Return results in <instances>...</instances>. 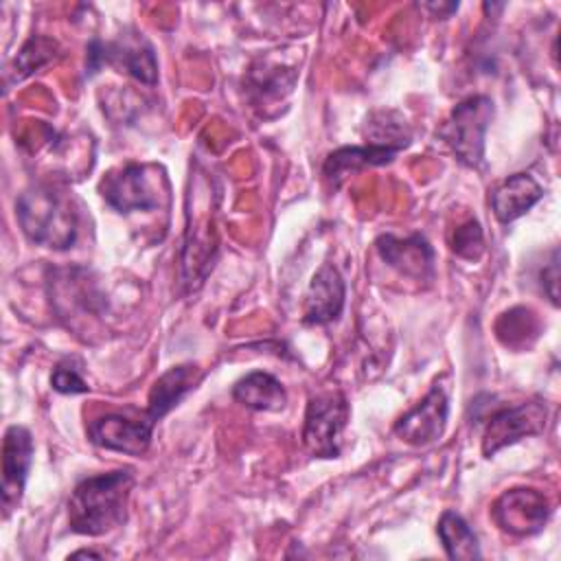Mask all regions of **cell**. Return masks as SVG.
<instances>
[{
  "label": "cell",
  "instance_id": "cell-1",
  "mask_svg": "<svg viewBox=\"0 0 561 561\" xmlns=\"http://www.w3.org/2000/svg\"><path fill=\"white\" fill-rule=\"evenodd\" d=\"M134 471L116 469L83 478L68 497V526L77 535L101 537L127 519Z\"/></svg>",
  "mask_w": 561,
  "mask_h": 561
},
{
  "label": "cell",
  "instance_id": "cell-2",
  "mask_svg": "<svg viewBox=\"0 0 561 561\" xmlns=\"http://www.w3.org/2000/svg\"><path fill=\"white\" fill-rule=\"evenodd\" d=\"M15 215L28 241L50 248L68 250L79 234V217L70 195L50 186L33 184L15 202Z\"/></svg>",
  "mask_w": 561,
  "mask_h": 561
},
{
  "label": "cell",
  "instance_id": "cell-3",
  "mask_svg": "<svg viewBox=\"0 0 561 561\" xmlns=\"http://www.w3.org/2000/svg\"><path fill=\"white\" fill-rule=\"evenodd\" d=\"M493 114L495 107L489 96H469L449 112L436 134L462 164L478 169L484 162V134Z\"/></svg>",
  "mask_w": 561,
  "mask_h": 561
},
{
  "label": "cell",
  "instance_id": "cell-4",
  "mask_svg": "<svg viewBox=\"0 0 561 561\" xmlns=\"http://www.w3.org/2000/svg\"><path fill=\"white\" fill-rule=\"evenodd\" d=\"M348 414V401L337 390L309 397L300 434L305 449L313 458H337Z\"/></svg>",
  "mask_w": 561,
  "mask_h": 561
},
{
  "label": "cell",
  "instance_id": "cell-5",
  "mask_svg": "<svg viewBox=\"0 0 561 561\" xmlns=\"http://www.w3.org/2000/svg\"><path fill=\"white\" fill-rule=\"evenodd\" d=\"M548 497L528 486L506 489L491 506V519L495 526L513 537H533L541 533L550 519Z\"/></svg>",
  "mask_w": 561,
  "mask_h": 561
},
{
  "label": "cell",
  "instance_id": "cell-6",
  "mask_svg": "<svg viewBox=\"0 0 561 561\" xmlns=\"http://www.w3.org/2000/svg\"><path fill=\"white\" fill-rule=\"evenodd\" d=\"M103 66H114L121 72H127L129 77L147 85H156L158 81V64L153 48L142 37L118 42H101L94 37L88 44L85 72L94 75Z\"/></svg>",
  "mask_w": 561,
  "mask_h": 561
},
{
  "label": "cell",
  "instance_id": "cell-7",
  "mask_svg": "<svg viewBox=\"0 0 561 561\" xmlns=\"http://www.w3.org/2000/svg\"><path fill=\"white\" fill-rule=\"evenodd\" d=\"M548 408L543 401H524L511 408H502L491 414L482 434V454L495 456L500 449L546 430Z\"/></svg>",
  "mask_w": 561,
  "mask_h": 561
},
{
  "label": "cell",
  "instance_id": "cell-8",
  "mask_svg": "<svg viewBox=\"0 0 561 561\" xmlns=\"http://www.w3.org/2000/svg\"><path fill=\"white\" fill-rule=\"evenodd\" d=\"M153 425L147 416H125L121 412H107L96 419H92L85 427V434L92 445L118 454H129V456H142L153 436Z\"/></svg>",
  "mask_w": 561,
  "mask_h": 561
},
{
  "label": "cell",
  "instance_id": "cell-9",
  "mask_svg": "<svg viewBox=\"0 0 561 561\" xmlns=\"http://www.w3.org/2000/svg\"><path fill=\"white\" fill-rule=\"evenodd\" d=\"M449 419V394L447 388L434 383L432 390L405 414L394 421L392 432L414 447H425L445 434Z\"/></svg>",
  "mask_w": 561,
  "mask_h": 561
},
{
  "label": "cell",
  "instance_id": "cell-10",
  "mask_svg": "<svg viewBox=\"0 0 561 561\" xmlns=\"http://www.w3.org/2000/svg\"><path fill=\"white\" fill-rule=\"evenodd\" d=\"M147 171L149 167L138 162H129L110 171L99 184L103 199L121 215L131 210L158 208V197L153 193Z\"/></svg>",
  "mask_w": 561,
  "mask_h": 561
},
{
  "label": "cell",
  "instance_id": "cell-11",
  "mask_svg": "<svg viewBox=\"0 0 561 561\" xmlns=\"http://www.w3.org/2000/svg\"><path fill=\"white\" fill-rule=\"evenodd\" d=\"M33 460V436L24 425H11L2 440V508L4 517L20 504Z\"/></svg>",
  "mask_w": 561,
  "mask_h": 561
},
{
  "label": "cell",
  "instance_id": "cell-12",
  "mask_svg": "<svg viewBox=\"0 0 561 561\" xmlns=\"http://www.w3.org/2000/svg\"><path fill=\"white\" fill-rule=\"evenodd\" d=\"M377 254L401 276L412 280H432L434 278V248L423 234L394 237L381 234L375 241Z\"/></svg>",
  "mask_w": 561,
  "mask_h": 561
},
{
  "label": "cell",
  "instance_id": "cell-13",
  "mask_svg": "<svg viewBox=\"0 0 561 561\" xmlns=\"http://www.w3.org/2000/svg\"><path fill=\"white\" fill-rule=\"evenodd\" d=\"M346 285L340 270L333 263H322L311 276L302 302V322L309 327H322L335 322L344 309Z\"/></svg>",
  "mask_w": 561,
  "mask_h": 561
},
{
  "label": "cell",
  "instance_id": "cell-14",
  "mask_svg": "<svg viewBox=\"0 0 561 561\" xmlns=\"http://www.w3.org/2000/svg\"><path fill=\"white\" fill-rule=\"evenodd\" d=\"M202 377L204 373L199 370L197 364H178L167 373H162L149 390L147 410H145L147 416L156 423L164 419L191 390L197 388Z\"/></svg>",
  "mask_w": 561,
  "mask_h": 561
},
{
  "label": "cell",
  "instance_id": "cell-15",
  "mask_svg": "<svg viewBox=\"0 0 561 561\" xmlns=\"http://www.w3.org/2000/svg\"><path fill=\"white\" fill-rule=\"evenodd\" d=\"M541 197L543 188L530 173H515L491 193V208L500 224H511L526 215Z\"/></svg>",
  "mask_w": 561,
  "mask_h": 561
},
{
  "label": "cell",
  "instance_id": "cell-16",
  "mask_svg": "<svg viewBox=\"0 0 561 561\" xmlns=\"http://www.w3.org/2000/svg\"><path fill=\"white\" fill-rule=\"evenodd\" d=\"M232 399L250 410L278 412L287 403V392L274 375L252 370L232 386Z\"/></svg>",
  "mask_w": 561,
  "mask_h": 561
},
{
  "label": "cell",
  "instance_id": "cell-17",
  "mask_svg": "<svg viewBox=\"0 0 561 561\" xmlns=\"http://www.w3.org/2000/svg\"><path fill=\"white\" fill-rule=\"evenodd\" d=\"M399 151L377 145H364V147H342L327 156L322 173L333 184L340 186V182L355 171H362L366 167H379L388 164Z\"/></svg>",
  "mask_w": 561,
  "mask_h": 561
},
{
  "label": "cell",
  "instance_id": "cell-18",
  "mask_svg": "<svg viewBox=\"0 0 561 561\" xmlns=\"http://www.w3.org/2000/svg\"><path fill=\"white\" fill-rule=\"evenodd\" d=\"M438 539L445 548V554L449 559H465V561H473L480 559V543L476 533L471 530V526L465 522L462 515H458L456 511H445L438 519L436 526Z\"/></svg>",
  "mask_w": 561,
  "mask_h": 561
},
{
  "label": "cell",
  "instance_id": "cell-19",
  "mask_svg": "<svg viewBox=\"0 0 561 561\" xmlns=\"http://www.w3.org/2000/svg\"><path fill=\"white\" fill-rule=\"evenodd\" d=\"M364 134L368 138V145L388 147V149H394V151L405 149L412 140V131H410L405 118L394 110L373 112L366 121Z\"/></svg>",
  "mask_w": 561,
  "mask_h": 561
},
{
  "label": "cell",
  "instance_id": "cell-20",
  "mask_svg": "<svg viewBox=\"0 0 561 561\" xmlns=\"http://www.w3.org/2000/svg\"><path fill=\"white\" fill-rule=\"evenodd\" d=\"M495 333L504 346L528 348L539 335V322L530 309L513 307L497 318Z\"/></svg>",
  "mask_w": 561,
  "mask_h": 561
},
{
  "label": "cell",
  "instance_id": "cell-21",
  "mask_svg": "<svg viewBox=\"0 0 561 561\" xmlns=\"http://www.w3.org/2000/svg\"><path fill=\"white\" fill-rule=\"evenodd\" d=\"M59 55V46L55 39L44 35H33L18 53L13 61V79H24L31 72L39 70L42 66L50 64Z\"/></svg>",
  "mask_w": 561,
  "mask_h": 561
},
{
  "label": "cell",
  "instance_id": "cell-22",
  "mask_svg": "<svg viewBox=\"0 0 561 561\" xmlns=\"http://www.w3.org/2000/svg\"><path fill=\"white\" fill-rule=\"evenodd\" d=\"M451 250L456 256L467 261H478L484 252V232L478 224V219H467L462 226L454 230L451 237Z\"/></svg>",
  "mask_w": 561,
  "mask_h": 561
},
{
  "label": "cell",
  "instance_id": "cell-23",
  "mask_svg": "<svg viewBox=\"0 0 561 561\" xmlns=\"http://www.w3.org/2000/svg\"><path fill=\"white\" fill-rule=\"evenodd\" d=\"M294 81H296V72L294 70H289V72L278 70L274 75V79L270 77V70H263L261 77L254 75V72H250V77H248L250 90L256 92L259 101H263V103L270 101V99H278L283 92H291Z\"/></svg>",
  "mask_w": 561,
  "mask_h": 561
},
{
  "label": "cell",
  "instance_id": "cell-24",
  "mask_svg": "<svg viewBox=\"0 0 561 561\" xmlns=\"http://www.w3.org/2000/svg\"><path fill=\"white\" fill-rule=\"evenodd\" d=\"M50 386L53 390L61 392V394H81L88 392L90 386L85 383L81 368L75 364V359H61L50 375Z\"/></svg>",
  "mask_w": 561,
  "mask_h": 561
},
{
  "label": "cell",
  "instance_id": "cell-25",
  "mask_svg": "<svg viewBox=\"0 0 561 561\" xmlns=\"http://www.w3.org/2000/svg\"><path fill=\"white\" fill-rule=\"evenodd\" d=\"M539 283L543 287V291L548 294L550 302L557 307L559 305V252L552 250V256L548 261V265L541 270L539 274Z\"/></svg>",
  "mask_w": 561,
  "mask_h": 561
},
{
  "label": "cell",
  "instance_id": "cell-26",
  "mask_svg": "<svg viewBox=\"0 0 561 561\" xmlns=\"http://www.w3.org/2000/svg\"><path fill=\"white\" fill-rule=\"evenodd\" d=\"M72 557H103L101 552H92V550H77L72 552Z\"/></svg>",
  "mask_w": 561,
  "mask_h": 561
}]
</instances>
